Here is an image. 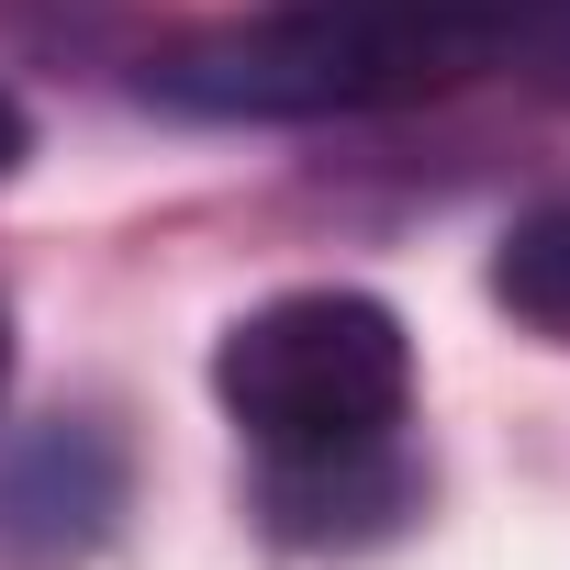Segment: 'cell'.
I'll list each match as a JSON object with an SVG mask.
<instances>
[{
  "instance_id": "cell-4",
  "label": "cell",
  "mask_w": 570,
  "mask_h": 570,
  "mask_svg": "<svg viewBox=\"0 0 570 570\" xmlns=\"http://www.w3.org/2000/svg\"><path fill=\"white\" fill-rule=\"evenodd\" d=\"M347 12H370L381 35H403L448 90L514 68L537 90L570 101V0H347Z\"/></svg>"
},
{
  "instance_id": "cell-2",
  "label": "cell",
  "mask_w": 570,
  "mask_h": 570,
  "mask_svg": "<svg viewBox=\"0 0 570 570\" xmlns=\"http://www.w3.org/2000/svg\"><path fill=\"white\" fill-rule=\"evenodd\" d=\"M146 101L202 124H358V112L448 101V79L347 0H268V12L168 35L146 57Z\"/></svg>"
},
{
  "instance_id": "cell-6",
  "label": "cell",
  "mask_w": 570,
  "mask_h": 570,
  "mask_svg": "<svg viewBox=\"0 0 570 570\" xmlns=\"http://www.w3.org/2000/svg\"><path fill=\"white\" fill-rule=\"evenodd\" d=\"M23 157H35V112L0 90V179H23Z\"/></svg>"
},
{
  "instance_id": "cell-3",
  "label": "cell",
  "mask_w": 570,
  "mask_h": 570,
  "mask_svg": "<svg viewBox=\"0 0 570 570\" xmlns=\"http://www.w3.org/2000/svg\"><path fill=\"white\" fill-rule=\"evenodd\" d=\"M135 459L101 414H46L0 448V570H79L124 525Z\"/></svg>"
},
{
  "instance_id": "cell-7",
  "label": "cell",
  "mask_w": 570,
  "mask_h": 570,
  "mask_svg": "<svg viewBox=\"0 0 570 570\" xmlns=\"http://www.w3.org/2000/svg\"><path fill=\"white\" fill-rule=\"evenodd\" d=\"M12 358H23V347H12V303H0V392H12Z\"/></svg>"
},
{
  "instance_id": "cell-1",
  "label": "cell",
  "mask_w": 570,
  "mask_h": 570,
  "mask_svg": "<svg viewBox=\"0 0 570 570\" xmlns=\"http://www.w3.org/2000/svg\"><path fill=\"white\" fill-rule=\"evenodd\" d=\"M213 403L257 459V503L292 548H370L425 503L414 470V336L381 292H279L224 325Z\"/></svg>"
},
{
  "instance_id": "cell-5",
  "label": "cell",
  "mask_w": 570,
  "mask_h": 570,
  "mask_svg": "<svg viewBox=\"0 0 570 570\" xmlns=\"http://www.w3.org/2000/svg\"><path fill=\"white\" fill-rule=\"evenodd\" d=\"M492 303H503L525 336L570 347V202H525V213L503 224V246H492Z\"/></svg>"
}]
</instances>
